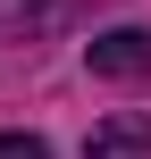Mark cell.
Listing matches in <instances>:
<instances>
[{"instance_id":"1","label":"cell","mask_w":151,"mask_h":159,"mask_svg":"<svg viewBox=\"0 0 151 159\" xmlns=\"http://www.w3.org/2000/svg\"><path fill=\"white\" fill-rule=\"evenodd\" d=\"M84 67L109 75V84H134V75H151V34H143V25H109V34H92V42H84Z\"/></svg>"},{"instance_id":"2","label":"cell","mask_w":151,"mask_h":159,"mask_svg":"<svg viewBox=\"0 0 151 159\" xmlns=\"http://www.w3.org/2000/svg\"><path fill=\"white\" fill-rule=\"evenodd\" d=\"M84 159H151V117L143 109H118L84 134Z\"/></svg>"},{"instance_id":"3","label":"cell","mask_w":151,"mask_h":159,"mask_svg":"<svg viewBox=\"0 0 151 159\" xmlns=\"http://www.w3.org/2000/svg\"><path fill=\"white\" fill-rule=\"evenodd\" d=\"M50 17H59V0H0V42H17V34L50 25Z\"/></svg>"},{"instance_id":"4","label":"cell","mask_w":151,"mask_h":159,"mask_svg":"<svg viewBox=\"0 0 151 159\" xmlns=\"http://www.w3.org/2000/svg\"><path fill=\"white\" fill-rule=\"evenodd\" d=\"M0 159H50L42 134H0Z\"/></svg>"}]
</instances>
